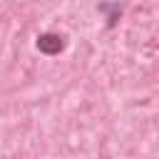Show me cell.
<instances>
[{
  "mask_svg": "<svg viewBox=\"0 0 159 159\" xmlns=\"http://www.w3.org/2000/svg\"><path fill=\"white\" fill-rule=\"evenodd\" d=\"M37 47L42 52H47V55H55V52L62 50V37H57V35H42L37 40Z\"/></svg>",
  "mask_w": 159,
  "mask_h": 159,
  "instance_id": "cell-1",
  "label": "cell"
}]
</instances>
